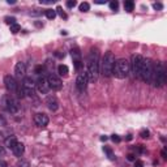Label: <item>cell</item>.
I'll return each mask as SVG.
<instances>
[{
  "instance_id": "obj_1",
  "label": "cell",
  "mask_w": 167,
  "mask_h": 167,
  "mask_svg": "<svg viewBox=\"0 0 167 167\" xmlns=\"http://www.w3.org/2000/svg\"><path fill=\"white\" fill-rule=\"evenodd\" d=\"M88 80L94 82L97 81L99 73V50L98 48H91L88 59V70H86Z\"/></svg>"
},
{
  "instance_id": "obj_2",
  "label": "cell",
  "mask_w": 167,
  "mask_h": 167,
  "mask_svg": "<svg viewBox=\"0 0 167 167\" xmlns=\"http://www.w3.org/2000/svg\"><path fill=\"white\" fill-rule=\"evenodd\" d=\"M115 64V56L112 52H106L102 60L99 61V70L104 77H110L112 75V69H114Z\"/></svg>"
},
{
  "instance_id": "obj_3",
  "label": "cell",
  "mask_w": 167,
  "mask_h": 167,
  "mask_svg": "<svg viewBox=\"0 0 167 167\" xmlns=\"http://www.w3.org/2000/svg\"><path fill=\"white\" fill-rule=\"evenodd\" d=\"M151 82H153L154 86H157V88H162V86L166 84V70H164V67L161 61H157V64H154Z\"/></svg>"
},
{
  "instance_id": "obj_4",
  "label": "cell",
  "mask_w": 167,
  "mask_h": 167,
  "mask_svg": "<svg viewBox=\"0 0 167 167\" xmlns=\"http://www.w3.org/2000/svg\"><path fill=\"white\" fill-rule=\"evenodd\" d=\"M129 72H130V65L127 59L115 60L112 75H115L117 78H125V77H128Z\"/></svg>"
},
{
  "instance_id": "obj_5",
  "label": "cell",
  "mask_w": 167,
  "mask_h": 167,
  "mask_svg": "<svg viewBox=\"0 0 167 167\" xmlns=\"http://www.w3.org/2000/svg\"><path fill=\"white\" fill-rule=\"evenodd\" d=\"M0 104H1V107L5 110V111L10 112V114H16V112L18 111L17 101H16L10 94H5V95H3L1 99H0Z\"/></svg>"
},
{
  "instance_id": "obj_6",
  "label": "cell",
  "mask_w": 167,
  "mask_h": 167,
  "mask_svg": "<svg viewBox=\"0 0 167 167\" xmlns=\"http://www.w3.org/2000/svg\"><path fill=\"white\" fill-rule=\"evenodd\" d=\"M153 69H154V63L150 59H144V64L141 68V75L140 78L144 80L145 82H151L153 78Z\"/></svg>"
},
{
  "instance_id": "obj_7",
  "label": "cell",
  "mask_w": 167,
  "mask_h": 167,
  "mask_svg": "<svg viewBox=\"0 0 167 167\" xmlns=\"http://www.w3.org/2000/svg\"><path fill=\"white\" fill-rule=\"evenodd\" d=\"M142 64H144V57L141 56V55H133V56H132V63H129V65H130V69H132V73H133L135 77L140 78Z\"/></svg>"
},
{
  "instance_id": "obj_8",
  "label": "cell",
  "mask_w": 167,
  "mask_h": 167,
  "mask_svg": "<svg viewBox=\"0 0 167 167\" xmlns=\"http://www.w3.org/2000/svg\"><path fill=\"white\" fill-rule=\"evenodd\" d=\"M47 82H48V85H50V89H52V90H60V89L63 88V82H61V80H60V77L54 75V73L48 75Z\"/></svg>"
},
{
  "instance_id": "obj_9",
  "label": "cell",
  "mask_w": 167,
  "mask_h": 167,
  "mask_svg": "<svg viewBox=\"0 0 167 167\" xmlns=\"http://www.w3.org/2000/svg\"><path fill=\"white\" fill-rule=\"evenodd\" d=\"M4 85H5V89H7L8 91H10V93H14L18 88L17 82H16V78L10 75H7L4 77Z\"/></svg>"
},
{
  "instance_id": "obj_10",
  "label": "cell",
  "mask_w": 167,
  "mask_h": 167,
  "mask_svg": "<svg viewBox=\"0 0 167 167\" xmlns=\"http://www.w3.org/2000/svg\"><path fill=\"white\" fill-rule=\"evenodd\" d=\"M88 82H89V80H88V76H86V73L85 72L80 73V75H78V77H77V80H76V86H77V89L80 91H85L86 88H88Z\"/></svg>"
},
{
  "instance_id": "obj_11",
  "label": "cell",
  "mask_w": 167,
  "mask_h": 167,
  "mask_svg": "<svg viewBox=\"0 0 167 167\" xmlns=\"http://www.w3.org/2000/svg\"><path fill=\"white\" fill-rule=\"evenodd\" d=\"M48 121H50V119H48V116H47L46 114L38 112V114L34 115V123H35L38 127H41V128L47 127V125H48Z\"/></svg>"
},
{
  "instance_id": "obj_12",
  "label": "cell",
  "mask_w": 167,
  "mask_h": 167,
  "mask_svg": "<svg viewBox=\"0 0 167 167\" xmlns=\"http://www.w3.org/2000/svg\"><path fill=\"white\" fill-rule=\"evenodd\" d=\"M35 86L41 94H47L50 90V85H48V82H47V78H44V77H39Z\"/></svg>"
},
{
  "instance_id": "obj_13",
  "label": "cell",
  "mask_w": 167,
  "mask_h": 167,
  "mask_svg": "<svg viewBox=\"0 0 167 167\" xmlns=\"http://www.w3.org/2000/svg\"><path fill=\"white\" fill-rule=\"evenodd\" d=\"M14 73H16V77L18 78H22L25 77V73H26V67L22 61H18L14 67Z\"/></svg>"
},
{
  "instance_id": "obj_14",
  "label": "cell",
  "mask_w": 167,
  "mask_h": 167,
  "mask_svg": "<svg viewBox=\"0 0 167 167\" xmlns=\"http://www.w3.org/2000/svg\"><path fill=\"white\" fill-rule=\"evenodd\" d=\"M47 107H48L51 111H56L57 108H59V102H57V99H56V97H48L47 98Z\"/></svg>"
},
{
  "instance_id": "obj_15",
  "label": "cell",
  "mask_w": 167,
  "mask_h": 167,
  "mask_svg": "<svg viewBox=\"0 0 167 167\" xmlns=\"http://www.w3.org/2000/svg\"><path fill=\"white\" fill-rule=\"evenodd\" d=\"M13 154H14L16 157H21L23 154V151H25V146H23L22 142H17L16 144V146L12 149Z\"/></svg>"
},
{
  "instance_id": "obj_16",
  "label": "cell",
  "mask_w": 167,
  "mask_h": 167,
  "mask_svg": "<svg viewBox=\"0 0 167 167\" xmlns=\"http://www.w3.org/2000/svg\"><path fill=\"white\" fill-rule=\"evenodd\" d=\"M18 141L16 140V137L14 136H9L8 138H5V141H4V144H5V146H7L8 149H13L16 146V144H17Z\"/></svg>"
},
{
  "instance_id": "obj_17",
  "label": "cell",
  "mask_w": 167,
  "mask_h": 167,
  "mask_svg": "<svg viewBox=\"0 0 167 167\" xmlns=\"http://www.w3.org/2000/svg\"><path fill=\"white\" fill-rule=\"evenodd\" d=\"M23 88H28V89H34V86H35V82H34V80L31 77H25L23 78Z\"/></svg>"
},
{
  "instance_id": "obj_18",
  "label": "cell",
  "mask_w": 167,
  "mask_h": 167,
  "mask_svg": "<svg viewBox=\"0 0 167 167\" xmlns=\"http://www.w3.org/2000/svg\"><path fill=\"white\" fill-rule=\"evenodd\" d=\"M70 55H72L73 60H81V52H80L78 47H73V48L70 50Z\"/></svg>"
},
{
  "instance_id": "obj_19",
  "label": "cell",
  "mask_w": 167,
  "mask_h": 167,
  "mask_svg": "<svg viewBox=\"0 0 167 167\" xmlns=\"http://www.w3.org/2000/svg\"><path fill=\"white\" fill-rule=\"evenodd\" d=\"M68 72H69V69H68L67 65L61 64V65H59V67H57V73H59L60 76H67Z\"/></svg>"
},
{
  "instance_id": "obj_20",
  "label": "cell",
  "mask_w": 167,
  "mask_h": 167,
  "mask_svg": "<svg viewBox=\"0 0 167 167\" xmlns=\"http://www.w3.org/2000/svg\"><path fill=\"white\" fill-rule=\"evenodd\" d=\"M133 8H135V3H133L132 0H125L124 1V9L127 10V12H132Z\"/></svg>"
},
{
  "instance_id": "obj_21",
  "label": "cell",
  "mask_w": 167,
  "mask_h": 167,
  "mask_svg": "<svg viewBox=\"0 0 167 167\" xmlns=\"http://www.w3.org/2000/svg\"><path fill=\"white\" fill-rule=\"evenodd\" d=\"M103 151L107 154V157H108L110 161H115L116 159V157L114 155V153H112V150L110 148H107V146H103Z\"/></svg>"
},
{
  "instance_id": "obj_22",
  "label": "cell",
  "mask_w": 167,
  "mask_h": 167,
  "mask_svg": "<svg viewBox=\"0 0 167 167\" xmlns=\"http://www.w3.org/2000/svg\"><path fill=\"white\" fill-rule=\"evenodd\" d=\"M46 17L48 18V20H54L55 17H56V12H55L54 9H46Z\"/></svg>"
},
{
  "instance_id": "obj_23",
  "label": "cell",
  "mask_w": 167,
  "mask_h": 167,
  "mask_svg": "<svg viewBox=\"0 0 167 167\" xmlns=\"http://www.w3.org/2000/svg\"><path fill=\"white\" fill-rule=\"evenodd\" d=\"M80 10L81 12H88L89 9H90V5H89V3H86V1H84V3H81L80 4Z\"/></svg>"
},
{
  "instance_id": "obj_24",
  "label": "cell",
  "mask_w": 167,
  "mask_h": 167,
  "mask_svg": "<svg viewBox=\"0 0 167 167\" xmlns=\"http://www.w3.org/2000/svg\"><path fill=\"white\" fill-rule=\"evenodd\" d=\"M20 30H21V26L18 25V23H13V25H10V31H12L13 34H17Z\"/></svg>"
},
{
  "instance_id": "obj_25",
  "label": "cell",
  "mask_w": 167,
  "mask_h": 167,
  "mask_svg": "<svg viewBox=\"0 0 167 167\" xmlns=\"http://www.w3.org/2000/svg\"><path fill=\"white\" fill-rule=\"evenodd\" d=\"M73 64H75V69L76 70H80L81 68L84 67V63L81 60H73Z\"/></svg>"
},
{
  "instance_id": "obj_26",
  "label": "cell",
  "mask_w": 167,
  "mask_h": 167,
  "mask_svg": "<svg viewBox=\"0 0 167 167\" xmlns=\"http://www.w3.org/2000/svg\"><path fill=\"white\" fill-rule=\"evenodd\" d=\"M55 12H56L57 14H59L61 18H67V14H65V12L63 10V8H61V7H57L56 9H55Z\"/></svg>"
},
{
  "instance_id": "obj_27",
  "label": "cell",
  "mask_w": 167,
  "mask_h": 167,
  "mask_svg": "<svg viewBox=\"0 0 167 167\" xmlns=\"http://www.w3.org/2000/svg\"><path fill=\"white\" fill-rule=\"evenodd\" d=\"M23 94L28 97H34V89H28V88H23Z\"/></svg>"
},
{
  "instance_id": "obj_28",
  "label": "cell",
  "mask_w": 167,
  "mask_h": 167,
  "mask_svg": "<svg viewBox=\"0 0 167 167\" xmlns=\"http://www.w3.org/2000/svg\"><path fill=\"white\" fill-rule=\"evenodd\" d=\"M16 167H30V164H29L28 161H20Z\"/></svg>"
},
{
  "instance_id": "obj_29",
  "label": "cell",
  "mask_w": 167,
  "mask_h": 167,
  "mask_svg": "<svg viewBox=\"0 0 167 167\" xmlns=\"http://www.w3.org/2000/svg\"><path fill=\"white\" fill-rule=\"evenodd\" d=\"M4 20H5V22L9 23V25H13V23H16V18H14V17H5Z\"/></svg>"
},
{
  "instance_id": "obj_30",
  "label": "cell",
  "mask_w": 167,
  "mask_h": 167,
  "mask_svg": "<svg viewBox=\"0 0 167 167\" xmlns=\"http://www.w3.org/2000/svg\"><path fill=\"white\" fill-rule=\"evenodd\" d=\"M153 8H154L155 10H162V9H163V5H162L161 3H154V4H153Z\"/></svg>"
},
{
  "instance_id": "obj_31",
  "label": "cell",
  "mask_w": 167,
  "mask_h": 167,
  "mask_svg": "<svg viewBox=\"0 0 167 167\" xmlns=\"http://www.w3.org/2000/svg\"><path fill=\"white\" fill-rule=\"evenodd\" d=\"M117 7H119V3H117V1H111V3H110V8H111L112 10H116Z\"/></svg>"
},
{
  "instance_id": "obj_32",
  "label": "cell",
  "mask_w": 167,
  "mask_h": 167,
  "mask_svg": "<svg viewBox=\"0 0 167 167\" xmlns=\"http://www.w3.org/2000/svg\"><path fill=\"white\" fill-rule=\"evenodd\" d=\"M149 135H150V132H149V130H146V129L141 130V133H140V136H141L142 138H148V137H149Z\"/></svg>"
},
{
  "instance_id": "obj_33",
  "label": "cell",
  "mask_w": 167,
  "mask_h": 167,
  "mask_svg": "<svg viewBox=\"0 0 167 167\" xmlns=\"http://www.w3.org/2000/svg\"><path fill=\"white\" fill-rule=\"evenodd\" d=\"M43 72H44V68L42 67V65H38V67H35V73H37V75H42Z\"/></svg>"
},
{
  "instance_id": "obj_34",
  "label": "cell",
  "mask_w": 167,
  "mask_h": 167,
  "mask_svg": "<svg viewBox=\"0 0 167 167\" xmlns=\"http://www.w3.org/2000/svg\"><path fill=\"white\" fill-rule=\"evenodd\" d=\"M76 4H77V3H76L75 0H69V1H67V7H68V8H73V7H76Z\"/></svg>"
},
{
  "instance_id": "obj_35",
  "label": "cell",
  "mask_w": 167,
  "mask_h": 167,
  "mask_svg": "<svg viewBox=\"0 0 167 167\" xmlns=\"http://www.w3.org/2000/svg\"><path fill=\"white\" fill-rule=\"evenodd\" d=\"M127 159H128V161H130V162H135L136 161V155H135V154H128Z\"/></svg>"
},
{
  "instance_id": "obj_36",
  "label": "cell",
  "mask_w": 167,
  "mask_h": 167,
  "mask_svg": "<svg viewBox=\"0 0 167 167\" xmlns=\"http://www.w3.org/2000/svg\"><path fill=\"white\" fill-rule=\"evenodd\" d=\"M111 140L114 141V142H120V137L117 135H112L111 136Z\"/></svg>"
},
{
  "instance_id": "obj_37",
  "label": "cell",
  "mask_w": 167,
  "mask_h": 167,
  "mask_svg": "<svg viewBox=\"0 0 167 167\" xmlns=\"http://www.w3.org/2000/svg\"><path fill=\"white\" fill-rule=\"evenodd\" d=\"M0 125H3V127H4V125H7V120L4 119V116H3V115H0Z\"/></svg>"
},
{
  "instance_id": "obj_38",
  "label": "cell",
  "mask_w": 167,
  "mask_h": 167,
  "mask_svg": "<svg viewBox=\"0 0 167 167\" xmlns=\"http://www.w3.org/2000/svg\"><path fill=\"white\" fill-rule=\"evenodd\" d=\"M135 167H144L142 161H135Z\"/></svg>"
},
{
  "instance_id": "obj_39",
  "label": "cell",
  "mask_w": 167,
  "mask_h": 167,
  "mask_svg": "<svg viewBox=\"0 0 167 167\" xmlns=\"http://www.w3.org/2000/svg\"><path fill=\"white\" fill-rule=\"evenodd\" d=\"M41 10H39V9H34V10H31V12H30V14L31 16H38V14H41Z\"/></svg>"
},
{
  "instance_id": "obj_40",
  "label": "cell",
  "mask_w": 167,
  "mask_h": 167,
  "mask_svg": "<svg viewBox=\"0 0 167 167\" xmlns=\"http://www.w3.org/2000/svg\"><path fill=\"white\" fill-rule=\"evenodd\" d=\"M39 1H41V4H52L55 0H39Z\"/></svg>"
},
{
  "instance_id": "obj_41",
  "label": "cell",
  "mask_w": 167,
  "mask_h": 167,
  "mask_svg": "<svg viewBox=\"0 0 167 167\" xmlns=\"http://www.w3.org/2000/svg\"><path fill=\"white\" fill-rule=\"evenodd\" d=\"M4 154H5V150H4V149H3V148H1V146H0V155L3 157V155H4Z\"/></svg>"
},
{
  "instance_id": "obj_42",
  "label": "cell",
  "mask_w": 167,
  "mask_h": 167,
  "mask_svg": "<svg viewBox=\"0 0 167 167\" xmlns=\"http://www.w3.org/2000/svg\"><path fill=\"white\" fill-rule=\"evenodd\" d=\"M55 55H56V56H57V57H63V56H64V55L59 54V51H56V52H55Z\"/></svg>"
},
{
  "instance_id": "obj_43",
  "label": "cell",
  "mask_w": 167,
  "mask_h": 167,
  "mask_svg": "<svg viewBox=\"0 0 167 167\" xmlns=\"http://www.w3.org/2000/svg\"><path fill=\"white\" fill-rule=\"evenodd\" d=\"M0 167H7V163H5V162H0Z\"/></svg>"
},
{
  "instance_id": "obj_44",
  "label": "cell",
  "mask_w": 167,
  "mask_h": 167,
  "mask_svg": "<svg viewBox=\"0 0 167 167\" xmlns=\"http://www.w3.org/2000/svg\"><path fill=\"white\" fill-rule=\"evenodd\" d=\"M127 140H128V141L132 140V135H128V136H127Z\"/></svg>"
},
{
  "instance_id": "obj_45",
  "label": "cell",
  "mask_w": 167,
  "mask_h": 167,
  "mask_svg": "<svg viewBox=\"0 0 167 167\" xmlns=\"http://www.w3.org/2000/svg\"><path fill=\"white\" fill-rule=\"evenodd\" d=\"M106 140H107L106 136H102V137H101V141H106Z\"/></svg>"
},
{
  "instance_id": "obj_46",
  "label": "cell",
  "mask_w": 167,
  "mask_h": 167,
  "mask_svg": "<svg viewBox=\"0 0 167 167\" xmlns=\"http://www.w3.org/2000/svg\"><path fill=\"white\" fill-rule=\"evenodd\" d=\"M14 0H8V4H14Z\"/></svg>"
},
{
  "instance_id": "obj_47",
  "label": "cell",
  "mask_w": 167,
  "mask_h": 167,
  "mask_svg": "<svg viewBox=\"0 0 167 167\" xmlns=\"http://www.w3.org/2000/svg\"><path fill=\"white\" fill-rule=\"evenodd\" d=\"M162 157H163V158H167V157H166V151H162Z\"/></svg>"
},
{
  "instance_id": "obj_48",
  "label": "cell",
  "mask_w": 167,
  "mask_h": 167,
  "mask_svg": "<svg viewBox=\"0 0 167 167\" xmlns=\"http://www.w3.org/2000/svg\"><path fill=\"white\" fill-rule=\"evenodd\" d=\"M97 4H104V1H102V0H98V1H95Z\"/></svg>"
},
{
  "instance_id": "obj_49",
  "label": "cell",
  "mask_w": 167,
  "mask_h": 167,
  "mask_svg": "<svg viewBox=\"0 0 167 167\" xmlns=\"http://www.w3.org/2000/svg\"><path fill=\"white\" fill-rule=\"evenodd\" d=\"M1 141H3V135L0 133V142H1Z\"/></svg>"
}]
</instances>
